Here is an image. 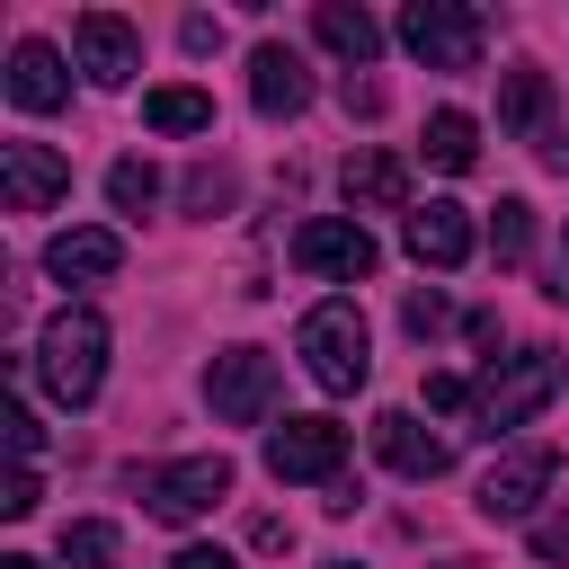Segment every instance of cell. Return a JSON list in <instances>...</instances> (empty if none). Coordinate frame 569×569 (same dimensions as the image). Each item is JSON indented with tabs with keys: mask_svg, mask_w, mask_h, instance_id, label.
<instances>
[{
	"mask_svg": "<svg viewBox=\"0 0 569 569\" xmlns=\"http://www.w3.org/2000/svg\"><path fill=\"white\" fill-rule=\"evenodd\" d=\"M329 569H356V560H329Z\"/></svg>",
	"mask_w": 569,
	"mask_h": 569,
	"instance_id": "obj_36",
	"label": "cell"
},
{
	"mask_svg": "<svg viewBox=\"0 0 569 569\" xmlns=\"http://www.w3.org/2000/svg\"><path fill=\"white\" fill-rule=\"evenodd\" d=\"M36 373H44V391H53L62 409H89L98 382H107V320H98L89 302L53 311L44 338H36Z\"/></svg>",
	"mask_w": 569,
	"mask_h": 569,
	"instance_id": "obj_3",
	"label": "cell"
},
{
	"mask_svg": "<svg viewBox=\"0 0 569 569\" xmlns=\"http://www.w3.org/2000/svg\"><path fill=\"white\" fill-rule=\"evenodd\" d=\"M249 107L258 116H302L311 107V62L293 44H258L249 53Z\"/></svg>",
	"mask_w": 569,
	"mask_h": 569,
	"instance_id": "obj_15",
	"label": "cell"
},
{
	"mask_svg": "<svg viewBox=\"0 0 569 569\" xmlns=\"http://www.w3.org/2000/svg\"><path fill=\"white\" fill-rule=\"evenodd\" d=\"M533 560H569V507L533 516Z\"/></svg>",
	"mask_w": 569,
	"mask_h": 569,
	"instance_id": "obj_28",
	"label": "cell"
},
{
	"mask_svg": "<svg viewBox=\"0 0 569 569\" xmlns=\"http://www.w3.org/2000/svg\"><path fill=\"white\" fill-rule=\"evenodd\" d=\"M489 258H498V267L533 258V204H525V196H498V213H489Z\"/></svg>",
	"mask_w": 569,
	"mask_h": 569,
	"instance_id": "obj_22",
	"label": "cell"
},
{
	"mask_svg": "<svg viewBox=\"0 0 569 569\" xmlns=\"http://www.w3.org/2000/svg\"><path fill=\"white\" fill-rule=\"evenodd\" d=\"M222 196H231V178H222V169H196V178H187V204H204V213H213Z\"/></svg>",
	"mask_w": 569,
	"mask_h": 569,
	"instance_id": "obj_30",
	"label": "cell"
},
{
	"mask_svg": "<svg viewBox=\"0 0 569 569\" xmlns=\"http://www.w3.org/2000/svg\"><path fill=\"white\" fill-rule=\"evenodd\" d=\"M36 507H44V480L18 462V471H9V489H0V516H36Z\"/></svg>",
	"mask_w": 569,
	"mask_h": 569,
	"instance_id": "obj_27",
	"label": "cell"
},
{
	"mask_svg": "<svg viewBox=\"0 0 569 569\" xmlns=\"http://www.w3.org/2000/svg\"><path fill=\"white\" fill-rule=\"evenodd\" d=\"M231 498V462L222 453H187V462H160L151 480H142V507L160 516V525H196L204 507H222Z\"/></svg>",
	"mask_w": 569,
	"mask_h": 569,
	"instance_id": "obj_9",
	"label": "cell"
},
{
	"mask_svg": "<svg viewBox=\"0 0 569 569\" xmlns=\"http://www.w3.org/2000/svg\"><path fill=\"white\" fill-rule=\"evenodd\" d=\"M116 267H124V231H107V222H71V231L44 240V276L53 284H107Z\"/></svg>",
	"mask_w": 569,
	"mask_h": 569,
	"instance_id": "obj_12",
	"label": "cell"
},
{
	"mask_svg": "<svg viewBox=\"0 0 569 569\" xmlns=\"http://www.w3.org/2000/svg\"><path fill=\"white\" fill-rule=\"evenodd\" d=\"M71 196V160L53 142H0V204L9 213H44Z\"/></svg>",
	"mask_w": 569,
	"mask_h": 569,
	"instance_id": "obj_10",
	"label": "cell"
},
{
	"mask_svg": "<svg viewBox=\"0 0 569 569\" xmlns=\"http://www.w3.org/2000/svg\"><path fill=\"white\" fill-rule=\"evenodd\" d=\"M0 569H44V560H36V551H9V560H0Z\"/></svg>",
	"mask_w": 569,
	"mask_h": 569,
	"instance_id": "obj_34",
	"label": "cell"
},
{
	"mask_svg": "<svg viewBox=\"0 0 569 569\" xmlns=\"http://www.w3.org/2000/svg\"><path fill=\"white\" fill-rule=\"evenodd\" d=\"M293 356H302V373H311L320 391H365V373H373V338H365V311H356L347 293L311 302V311H302V329H293Z\"/></svg>",
	"mask_w": 569,
	"mask_h": 569,
	"instance_id": "obj_2",
	"label": "cell"
},
{
	"mask_svg": "<svg viewBox=\"0 0 569 569\" xmlns=\"http://www.w3.org/2000/svg\"><path fill=\"white\" fill-rule=\"evenodd\" d=\"M427 160H436L445 178H462V169L480 160V124H471L462 107H436V116H427Z\"/></svg>",
	"mask_w": 569,
	"mask_h": 569,
	"instance_id": "obj_21",
	"label": "cell"
},
{
	"mask_svg": "<svg viewBox=\"0 0 569 569\" xmlns=\"http://www.w3.org/2000/svg\"><path fill=\"white\" fill-rule=\"evenodd\" d=\"M551 480H560V453H551V445H507V453L480 471V498H471V507H480L489 525H525V516L551 498Z\"/></svg>",
	"mask_w": 569,
	"mask_h": 569,
	"instance_id": "obj_5",
	"label": "cell"
},
{
	"mask_svg": "<svg viewBox=\"0 0 569 569\" xmlns=\"http://www.w3.org/2000/svg\"><path fill=\"white\" fill-rule=\"evenodd\" d=\"M445 569H471V560H445Z\"/></svg>",
	"mask_w": 569,
	"mask_h": 569,
	"instance_id": "obj_35",
	"label": "cell"
},
{
	"mask_svg": "<svg viewBox=\"0 0 569 569\" xmlns=\"http://www.w3.org/2000/svg\"><path fill=\"white\" fill-rule=\"evenodd\" d=\"M498 133H551V80H542V62H507V80H498Z\"/></svg>",
	"mask_w": 569,
	"mask_h": 569,
	"instance_id": "obj_18",
	"label": "cell"
},
{
	"mask_svg": "<svg viewBox=\"0 0 569 569\" xmlns=\"http://www.w3.org/2000/svg\"><path fill=\"white\" fill-rule=\"evenodd\" d=\"M400 320H409V338H436V329H445V320H453V302H445V293H436V284H418V293H409V302H400Z\"/></svg>",
	"mask_w": 569,
	"mask_h": 569,
	"instance_id": "obj_25",
	"label": "cell"
},
{
	"mask_svg": "<svg viewBox=\"0 0 569 569\" xmlns=\"http://www.w3.org/2000/svg\"><path fill=\"white\" fill-rule=\"evenodd\" d=\"M338 187H347V213H409V169L391 151H347Z\"/></svg>",
	"mask_w": 569,
	"mask_h": 569,
	"instance_id": "obj_17",
	"label": "cell"
},
{
	"mask_svg": "<svg viewBox=\"0 0 569 569\" xmlns=\"http://www.w3.org/2000/svg\"><path fill=\"white\" fill-rule=\"evenodd\" d=\"M116 551H124V542H116V525H107V516H80V525H62V560H71V569H124Z\"/></svg>",
	"mask_w": 569,
	"mask_h": 569,
	"instance_id": "obj_23",
	"label": "cell"
},
{
	"mask_svg": "<svg viewBox=\"0 0 569 569\" xmlns=\"http://www.w3.org/2000/svg\"><path fill=\"white\" fill-rule=\"evenodd\" d=\"M71 98V71H62V53L44 44V36H18L9 44V107H27V116H53Z\"/></svg>",
	"mask_w": 569,
	"mask_h": 569,
	"instance_id": "obj_14",
	"label": "cell"
},
{
	"mask_svg": "<svg viewBox=\"0 0 569 569\" xmlns=\"http://www.w3.org/2000/svg\"><path fill=\"white\" fill-rule=\"evenodd\" d=\"M400 44H409L427 71H480L489 27H480V9H462V0H409V9H400Z\"/></svg>",
	"mask_w": 569,
	"mask_h": 569,
	"instance_id": "obj_4",
	"label": "cell"
},
{
	"mask_svg": "<svg viewBox=\"0 0 569 569\" xmlns=\"http://www.w3.org/2000/svg\"><path fill=\"white\" fill-rule=\"evenodd\" d=\"M151 196H160V169H151V160H116V169H107V204H116V213H142Z\"/></svg>",
	"mask_w": 569,
	"mask_h": 569,
	"instance_id": "obj_24",
	"label": "cell"
},
{
	"mask_svg": "<svg viewBox=\"0 0 569 569\" xmlns=\"http://www.w3.org/2000/svg\"><path fill=\"white\" fill-rule=\"evenodd\" d=\"M169 569H240V560H231V551H213V542H187Z\"/></svg>",
	"mask_w": 569,
	"mask_h": 569,
	"instance_id": "obj_31",
	"label": "cell"
},
{
	"mask_svg": "<svg viewBox=\"0 0 569 569\" xmlns=\"http://www.w3.org/2000/svg\"><path fill=\"white\" fill-rule=\"evenodd\" d=\"M533 151H542V160H551V169H569V124H551V133H542V142H533Z\"/></svg>",
	"mask_w": 569,
	"mask_h": 569,
	"instance_id": "obj_32",
	"label": "cell"
},
{
	"mask_svg": "<svg viewBox=\"0 0 569 569\" xmlns=\"http://www.w3.org/2000/svg\"><path fill=\"white\" fill-rule=\"evenodd\" d=\"M542 293H551V302H569V258L551 267V284H542Z\"/></svg>",
	"mask_w": 569,
	"mask_h": 569,
	"instance_id": "obj_33",
	"label": "cell"
},
{
	"mask_svg": "<svg viewBox=\"0 0 569 569\" xmlns=\"http://www.w3.org/2000/svg\"><path fill=\"white\" fill-rule=\"evenodd\" d=\"M204 400H213L222 427H258V418L276 409V356H267V347H222V356L204 365Z\"/></svg>",
	"mask_w": 569,
	"mask_h": 569,
	"instance_id": "obj_7",
	"label": "cell"
},
{
	"mask_svg": "<svg viewBox=\"0 0 569 569\" xmlns=\"http://www.w3.org/2000/svg\"><path fill=\"white\" fill-rule=\"evenodd\" d=\"M373 453H382L400 480H445V462H453V445L427 436L409 409H382V418H373Z\"/></svg>",
	"mask_w": 569,
	"mask_h": 569,
	"instance_id": "obj_16",
	"label": "cell"
},
{
	"mask_svg": "<svg viewBox=\"0 0 569 569\" xmlns=\"http://www.w3.org/2000/svg\"><path fill=\"white\" fill-rule=\"evenodd\" d=\"M71 44H80V71H89L98 89H124V80L142 71V36H133L116 9H89V18L71 27Z\"/></svg>",
	"mask_w": 569,
	"mask_h": 569,
	"instance_id": "obj_13",
	"label": "cell"
},
{
	"mask_svg": "<svg viewBox=\"0 0 569 569\" xmlns=\"http://www.w3.org/2000/svg\"><path fill=\"white\" fill-rule=\"evenodd\" d=\"M560 382H569V356H560V347H516V356H498V365L471 382V418H480V436H507V427L542 418V409L560 400Z\"/></svg>",
	"mask_w": 569,
	"mask_h": 569,
	"instance_id": "obj_1",
	"label": "cell"
},
{
	"mask_svg": "<svg viewBox=\"0 0 569 569\" xmlns=\"http://www.w3.org/2000/svg\"><path fill=\"white\" fill-rule=\"evenodd\" d=\"M142 124H151V133H213V98L169 80V89H151V98H142Z\"/></svg>",
	"mask_w": 569,
	"mask_h": 569,
	"instance_id": "obj_20",
	"label": "cell"
},
{
	"mask_svg": "<svg viewBox=\"0 0 569 569\" xmlns=\"http://www.w3.org/2000/svg\"><path fill=\"white\" fill-rule=\"evenodd\" d=\"M293 267H302V276H329V284H365V276L382 267V249H373V231H365L356 213H311V222L293 231Z\"/></svg>",
	"mask_w": 569,
	"mask_h": 569,
	"instance_id": "obj_6",
	"label": "cell"
},
{
	"mask_svg": "<svg viewBox=\"0 0 569 569\" xmlns=\"http://www.w3.org/2000/svg\"><path fill=\"white\" fill-rule=\"evenodd\" d=\"M311 27H320V44H329L338 62H356V71L382 53V27H373L365 9H347V0H320V18H311Z\"/></svg>",
	"mask_w": 569,
	"mask_h": 569,
	"instance_id": "obj_19",
	"label": "cell"
},
{
	"mask_svg": "<svg viewBox=\"0 0 569 569\" xmlns=\"http://www.w3.org/2000/svg\"><path fill=\"white\" fill-rule=\"evenodd\" d=\"M427 409H445V418L471 409V382H462V373H427Z\"/></svg>",
	"mask_w": 569,
	"mask_h": 569,
	"instance_id": "obj_29",
	"label": "cell"
},
{
	"mask_svg": "<svg viewBox=\"0 0 569 569\" xmlns=\"http://www.w3.org/2000/svg\"><path fill=\"white\" fill-rule=\"evenodd\" d=\"M267 471H276V480H320V489H338V480H347V427H338V418H284V427L267 436Z\"/></svg>",
	"mask_w": 569,
	"mask_h": 569,
	"instance_id": "obj_8",
	"label": "cell"
},
{
	"mask_svg": "<svg viewBox=\"0 0 569 569\" xmlns=\"http://www.w3.org/2000/svg\"><path fill=\"white\" fill-rule=\"evenodd\" d=\"M0 427H9V453H18V462H36V445H44L36 409H27V400H9V418H0Z\"/></svg>",
	"mask_w": 569,
	"mask_h": 569,
	"instance_id": "obj_26",
	"label": "cell"
},
{
	"mask_svg": "<svg viewBox=\"0 0 569 569\" xmlns=\"http://www.w3.org/2000/svg\"><path fill=\"white\" fill-rule=\"evenodd\" d=\"M400 240H409V258H418V267H436V276H453V267L480 249V231H471V213H462L453 196H427V204H409Z\"/></svg>",
	"mask_w": 569,
	"mask_h": 569,
	"instance_id": "obj_11",
	"label": "cell"
}]
</instances>
